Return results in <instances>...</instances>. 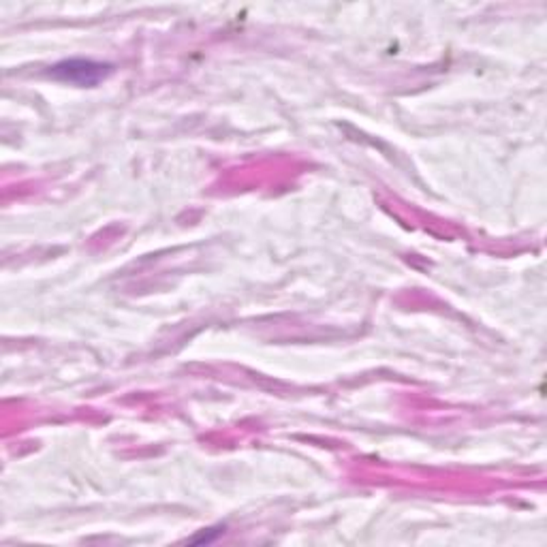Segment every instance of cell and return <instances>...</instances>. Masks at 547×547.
Instances as JSON below:
<instances>
[{
	"label": "cell",
	"mask_w": 547,
	"mask_h": 547,
	"mask_svg": "<svg viewBox=\"0 0 547 547\" xmlns=\"http://www.w3.org/2000/svg\"><path fill=\"white\" fill-rule=\"evenodd\" d=\"M52 73L58 79H67V82L77 84H97L98 79H103L109 73L108 65L92 60H67L60 62L52 68Z\"/></svg>",
	"instance_id": "obj_1"
}]
</instances>
